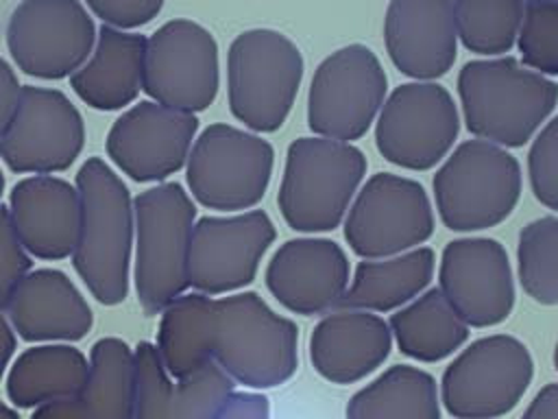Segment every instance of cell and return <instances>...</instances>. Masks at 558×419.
<instances>
[{"instance_id": "45", "label": "cell", "mask_w": 558, "mask_h": 419, "mask_svg": "<svg viewBox=\"0 0 558 419\" xmlns=\"http://www.w3.org/2000/svg\"><path fill=\"white\" fill-rule=\"evenodd\" d=\"M554 367L558 371V343H556V349H554Z\"/></svg>"}, {"instance_id": "37", "label": "cell", "mask_w": 558, "mask_h": 419, "mask_svg": "<svg viewBox=\"0 0 558 419\" xmlns=\"http://www.w3.org/2000/svg\"><path fill=\"white\" fill-rule=\"evenodd\" d=\"M31 258L13 227L9 207L0 203V310L7 308L20 282L31 273Z\"/></svg>"}, {"instance_id": "29", "label": "cell", "mask_w": 558, "mask_h": 419, "mask_svg": "<svg viewBox=\"0 0 558 419\" xmlns=\"http://www.w3.org/2000/svg\"><path fill=\"white\" fill-rule=\"evenodd\" d=\"M211 297L205 292H183L161 310L157 327V354L170 373L181 380L211 360L209 349Z\"/></svg>"}, {"instance_id": "32", "label": "cell", "mask_w": 558, "mask_h": 419, "mask_svg": "<svg viewBox=\"0 0 558 419\" xmlns=\"http://www.w3.org/2000/svg\"><path fill=\"white\" fill-rule=\"evenodd\" d=\"M519 282L543 306L558 303V216L527 223L517 244Z\"/></svg>"}, {"instance_id": "34", "label": "cell", "mask_w": 558, "mask_h": 419, "mask_svg": "<svg viewBox=\"0 0 558 419\" xmlns=\"http://www.w3.org/2000/svg\"><path fill=\"white\" fill-rule=\"evenodd\" d=\"M523 65L558 76V2H527L517 37Z\"/></svg>"}, {"instance_id": "46", "label": "cell", "mask_w": 558, "mask_h": 419, "mask_svg": "<svg viewBox=\"0 0 558 419\" xmlns=\"http://www.w3.org/2000/svg\"><path fill=\"white\" fill-rule=\"evenodd\" d=\"M2 192H4V175L0 170V199H2Z\"/></svg>"}, {"instance_id": "2", "label": "cell", "mask_w": 558, "mask_h": 419, "mask_svg": "<svg viewBox=\"0 0 558 419\" xmlns=\"http://www.w3.org/2000/svg\"><path fill=\"white\" fill-rule=\"evenodd\" d=\"M466 129L504 148L527 144L558 103V85L514 57L473 59L458 74Z\"/></svg>"}, {"instance_id": "8", "label": "cell", "mask_w": 558, "mask_h": 419, "mask_svg": "<svg viewBox=\"0 0 558 419\" xmlns=\"http://www.w3.org/2000/svg\"><path fill=\"white\" fill-rule=\"evenodd\" d=\"M275 151L257 133L227 122L209 124L194 140L185 179L192 196L218 212L255 207L270 183Z\"/></svg>"}, {"instance_id": "35", "label": "cell", "mask_w": 558, "mask_h": 419, "mask_svg": "<svg viewBox=\"0 0 558 419\" xmlns=\"http://www.w3.org/2000/svg\"><path fill=\"white\" fill-rule=\"evenodd\" d=\"M135 404L131 419H170L174 378L166 371L157 347L140 343L135 347Z\"/></svg>"}, {"instance_id": "30", "label": "cell", "mask_w": 558, "mask_h": 419, "mask_svg": "<svg viewBox=\"0 0 558 419\" xmlns=\"http://www.w3.org/2000/svg\"><path fill=\"white\" fill-rule=\"evenodd\" d=\"M135 349L107 336L92 345L89 371L78 393L89 419H131L135 404Z\"/></svg>"}, {"instance_id": "20", "label": "cell", "mask_w": 558, "mask_h": 419, "mask_svg": "<svg viewBox=\"0 0 558 419\" xmlns=\"http://www.w3.org/2000/svg\"><path fill=\"white\" fill-rule=\"evenodd\" d=\"M384 41L401 74L414 81L447 74L458 55L453 0H390Z\"/></svg>"}, {"instance_id": "17", "label": "cell", "mask_w": 558, "mask_h": 419, "mask_svg": "<svg viewBox=\"0 0 558 419\" xmlns=\"http://www.w3.org/2000/svg\"><path fill=\"white\" fill-rule=\"evenodd\" d=\"M196 131V113L140 100L111 124L107 155L133 181L159 183L187 164Z\"/></svg>"}, {"instance_id": "44", "label": "cell", "mask_w": 558, "mask_h": 419, "mask_svg": "<svg viewBox=\"0 0 558 419\" xmlns=\"http://www.w3.org/2000/svg\"><path fill=\"white\" fill-rule=\"evenodd\" d=\"M0 419H20V417H17V412L11 406L0 402Z\"/></svg>"}, {"instance_id": "21", "label": "cell", "mask_w": 558, "mask_h": 419, "mask_svg": "<svg viewBox=\"0 0 558 419\" xmlns=\"http://www.w3.org/2000/svg\"><path fill=\"white\" fill-rule=\"evenodd\" d=\"M7 207L31 255L39 260L72 258L81 231L76 185L54 175H31L11 188Z\"/></svg>"}, {"instance_id": "16", "label": "cell", "mask_w": 558, "mask_h": 419, "mask_svg": "<svg viewBox=\"0 0 558 419\" xmlns=\"http://www.w3.org/2000/svg\"><path fill=\"white\" fill-rule=\"evenodd\" d=\"M275 238V225L262 210L198 218L190 242V286L209 297L248 286Z\"/></svg>"}, {"instance_id": "38", "label": "cell", "mask_w": 558, "mask_h": 419, "mask_svg": "<svg viewBox=\"0 0 558 419\" xmlns=\"http://www.w3.org/2000/svg\"><path fill=\"white\" fill-rule=\"evenodd\" d=\"M102 24L131 31L148 24L163 9V0H85Z\"/></svg>"}, {"instance_id": "18", "label": "cell", "mask_w": 558, "mask_h": 419, "mask_svg": "<svg viewBox=\"0 0 558 419\" xmlns=\"http://www.w3.org/2000/svg\"><path fill=\"white\" fill-rule=\"evenodd\" d=\"M438 288L469 327L506 321L517 297L508 253L493 238L447 242L440 255Z\"/></svg>"}, {"instance_id": "43", "label": "cell", "mask_w": 558, "mask_h": 419, "mask_svg": "<svg viewBox=\"0 0 558 419\" xmlns=\"http://www.w3.org/2000/svg\"><path fill=\"white\" fill-rule=\"evenodd\" d=\"M2 312H4V310H0V380H2V375H4V371H7V367H9V362H11V358H13V354H15V345H17V340H15V330H13L11 321H9Z\"/></svg>"}, {"instance_id": "42", "label": "cell", "mask_w": 558, "mask_h": 419, "mask_svg": "<svg viewBox=\"0 0 558 419\" xmlns=\"http://www.w3.org/2000/svg\"><path fill=\"white\" fill-rule=\"evenodd\" d=\"M521 419H558V384L543 386Z\"/></svg>"}, {"instance_id": "1", "label": "cell", "mask_w": 558, "mask_h": 419, "mask_svg": "<svg viewBox=\"0 0 558 419\" xmlns=\"http://www.w3.org/2000/svg\"><path fill=\"white\" fill-rule=\"evenodd\" d=\"M81 231L72 264L92 297L118 306L129 295L135 247V207L126 183L100 157H89L74 181Z\"/></svg>"}, {"instance_id": "11", "label": "cell", "mask_w": 558, "mask_h": 419, "mask_svg": "<svg viewBox=\"0 0 558 419\" xmlns=\"http://www.w3.org/2000/svg\"><path fill=\"white\" fill-rule=\"evenodd\" d=\"M432 234L434 210L425 188L392 172L366 179L344 216V238L364 260L405 253Z\"/></svg>"}, {"instance_id": "26", "label": "cell", "mask_w": 558, "mask_h": 419, "mask_svg": "<svg viewBox=\"0 0 558 419\" xmlns=\"http://www.w3.org/2000/svg\"><path fill=\"white\" fill-rule=\"evenodd\" d=\"M87 371L85 354L68 343L35 345L15 358L7 375V395L17 408L74 397L83 391Z\"/></svg>"}, {"instance_id": "39", "label": "cell", "mask_w": 558, "mask_h": 419, "mask_svg": "<svg viewBox=\"0 0 558 419\" xmlns=\"http://www.w3.org/2000/svg\"><path fill=\"white\" fill-rule=\"evenodd\" d=\"M214 419H270V404L262 393L233 391Z\"/></svg>"}, {"instance_id": "24", "label": "cell", "mask_w": 558, "mask_h": 419, "mask_svg": "<svg viewBox=\"0 0 558 419\" xmlns=\"http://www.w3.org/2000/svg\"><path fill=\"white\" fill-rule=\"evenodd\" d=\"M146 37L102 24L92 55L70 76L76 96L98 111L131 105L144 85Z\"/></svg>"}, {"instance_id": "28", "label": "cell", "mask_w": 558, "mask_h": 419, "mask_svg": "<svg viewBox=\"0 0 558 419\" xmlns=\"http://www.w3.org/2000/svg\"><path fill=\"white\" fill-rule=\"evenodd\" d=\"M347 419H440L436 380L418 367L395 364L349 399Z\"/></svg>"}, {"instance_id": "31", "label": "cell", "mask_w": 558, "mask_h": 419, "mask_svg": "<svg viewBox=\"0 0 558 419\" xmlns=\"http://www.w3.org/2000/svg\"><path fill=\"white\" fill-rule=\"evenodd\" d=\"M523 11V0H453L458 39L475 55L499 57L517 44Z\"/></svg>"}, {"instance_id": "10", "label": "cell", "mask_w": 558, "mask_h": 419, "mask_svg": "<svg viewBox=\"0 0 558 419\" xmlns=\"http://www.w3.org/2000/svg\"><path fill=\"white\" fill-rule=\"evenodd\" d=\"M388 76L364 44H349L325 57L307 92V127L314 135L353 142L377 120Z\"/></svg>"}, {"instance_id": "40", "label": "cell", "mask_w": 558, "mask_h": 419, "mask_svg": "<svg viewBox=\"0 0 558 419\" xmlns=\"http://www.w3.org/2000/svg\"><path fill=\"white\" fill-rule=\"evenodd\" d=\"M20 92H22V85L17 83L15 70L11 68L9 61H4L0 57V137L7 131V127L15 113Z\"/></svg>"}, {"instance_id": "33", "label": "cell", "mask_w": 558, "mask_h": 419, "mask_svg": "<svg viewBox=\"0 0 558 419\" xmlns=\"http://www.w3.org/2000/svg\"><path fill=\"white\" fill-rule=\"evenodd\" d=\"M233 391L235 382L216 362H207L192 375L174 380L170 419H214Z\"/></svg>"}, {"instance_id": "23", "label": "cell", "mask_w": 558, "mask_h": 419, "mask_svg": "<svg viewBox=\"0 0 558 419\" xmlns=\"http://www.w3.org/2000/svg\"><path fill=\"white\" fill-rule=\"evenodd\" d=\"M390 347L392 332L381 316L342 308L316 323L310 336V360L331 384H353L384 364Z\"/></svg>"}, {"instance_id": "41", "label": "cell", "mask_w": 558, "mask_h": 419, "mask_svg": "<svg viewBox=\"0 0 558 419\" xmlns=\"http://www.w3.org/2000/svg\"><path fill=\"white\" fill-rule=\"evenodd\" d=\"M31 419H89V415L81 397L74 395V397H63V399H54L37 406Z\"/></svg>"}, {"instance_id": "7", "label": "cell", "mask_w": 558, "mask_h": 419, "mask_svg": "<svg viewBox=\"0 0 558 419\" xmlns=\"http://www.w3.org/2000/svg\"><path fill=\"white\" fill-rule=\"evenodd\" d=\"M521 196V166L504 146L462 142L434 175V199L451 231H482L506 220Z\"/></svg>"}, {"instance_id": "25", "label": "cell", "mask_w": 558, "mask_h": 419, "mask_svg": "<svg viewBox=\"0 0 558 419\" xmlns=\"http://www.w3.org/2000/svg\"><path fill=\"white\" fill-rule=\"evenodd\" d=\"M436 255L429 247H416L390 258L364 260L355 266L351 286L338 308L390 312L416 299L432 282Z\"/></svg>"}, {"instance_id": "9", "label": "cell", "mask_w": 558, "mask_h": 419, "mask_svg": "<svg viewBox=\"0 0 558 419\" xmlns=\"http://www.w3.org/2000/svg\"><path fill=\"white\" fill-rule=\"evenodd\" d=\"M532 375V356L519 338L484 336L445 369L440 402L456 419H497L521 402Z\"/></svg>"}, {"instance_id": "19", "label": "cell", "mask_w": 558, "mask_h": 419, "mask_svg": "<svg viewBox=\"0 0 558 419\" xmlns=\"http://www.w3.org/2000/svg\"><path fill=\"white\" fill-rule=\"evenodd\" d=\"M266 286L294 314H327L340 306L349 288L347 253L327 238L288 240L266 266Z\"/></svg>"}, {"instance_id": "14", "label": "cell", "mask_w": 558, "mask_h": 419, "mask_svg": "<svg viewBox=\"0 0 558 419\" xmlns=\"http://www.w3.org/2000/svg\"><path fill=\"white\" fill-rule=\"evenodd\" d=\"M218 87V44L205 26L179 17L146 39L142 89L150 100L198 113L216 100Z\"/></svg>"}, {"instance_id": "6", "label": "cell", "mask_w": 558, "mask_h": 419, "mask_svg": "<svg viewBox=\"0 0 558 419\" xmlns=\"http://www.w3.org/2000/svg\"><path fill=\"white\" fill-rule=\"evenodd\" d=\"M303 68L299 46L283 33H240L227 52V98L233 118L253 133L281 129L296 100Z\"/></svg>"}, {"instance_id": "4", "label": "cell", "mask_w": 558, "mask_h": 419, "mask_svg": "<svg viewBox=\"0 0 558 419\" xmlns=\"http://www.w3.org/2000/svg\"><path fill=\"white\" fill-rule=\"evenodd\" d=\"M137 301L148 316L161 314L190 286L187 260L196 205L177 181L157 183L133 199Z\"/></svg>"}, {"instance_id": "3", "label": "cell", "mask_w": 558, "mask_h": 419, "mask_svg": "<svg viewBox=\"0 0 558 419\" xmlns=\"http://www.w3.org/2000/svg\"><path fill=\"white\" fill-rule=\"evenodd\" d=\"M211 360L238 384L272 388L299 367V327L257 292L211 297Z\"/></svg>"}, {"instance_id": "36", "label": "cell", "mask_w": 558, "mask_h": 419, "mask_svg": "<svg viewBox=\"0 0 558 419\" xmlns=\"http://www.w3.org/2000/svg\"><path fill=\"white\" fill-rule=\"evenodd\" d=\"M527 175L536 201L558 212V116L534 137L527 153Z\"/></svg>"}, {"instance_id": "5", "label": "cell", "mask_w": 558, "mask_h": 419, "mask_svg": "<svg viewBox=\"0 0 558 419\" xmlns=\"http://www.w3.org/2000/svg\"><path fill=\"white\" fill-rule=\"evenodd\" d=\"M366 175V157L351 142L320 135L288 146L279 185L283 220L303 234L331 231L347 216Z\"/></svg>"}, {"instance_id": "12", "label": "cell", "mask_w": 558, "mask_h": 419, "mask_svg": "<svg viewBox=\"0 0 558 419\" xmlns=\"http://www.w3.org/2000/svg\"><path fill=\"white\" fill-rule=\"evenodd\" d=\"M377 151L395 166L429 170L447 157L460 116L451 94L434 81H412L395 87L375 120Z\"/></svg>"}, {"instance_id": "13", "label": "cell", "mask_w": 558, "mask_h": 419, "mask_svg": "<svg viewBox=\"0 0 558 419\" xmlns=\"http://www.w3.org/2000/svg\"><path fill=\"white\" fill-rule=\"evenodd\" d=\"M96 26L81 0H22L7 24V48L28 76H72L92 55Z\"/></svg>"}, {"instance_id": "27", "label": "cell", "mask_w": 558, "mask_h": 419, "mask_svg": "<svg viewBox=\"0 0 558 419\" xmlns=\"http://www.w3.org/2000/svg\"><path fill=\"white\" fill-rule=\"evenodd\" d=\"M388 325L401 354L418 362H438L460 349L469 338V325L445 299L440 288H432L401 306Z\"/></svg>"}, {"instance_id": "47", "label": "cell", "mask_w": 558, "mask_h": 419, "mask_svg": "<svg viewBox=\"0 0 558 419\" xmlns=\"http://www.w3.org/2000/svg\"><path fill=\"white\" fill-rule=\"evenodd\" d=\"M530 2H558V0H530Z\"/></svg>"}, {"instance_id": "15", "label": "cell", "mask_w": 558, "mask_h": 419, "mask_svg": "<svg viewBox=\"0 0 558 419\" xmlns=\"http://www.w3.org/2000/svg\"><path fill=\"white\" fill-rule=\"evenodd\" d=\"M85 144V122L59 89L22 85L15 113L0 137V159L20 175L68 170Z\"/></svg>"}, {"instance_id": "22", "label": "cell", "mask_w": 558, "mask_h": 419, "mask_svg": "<svg viewBox=\"0 0 558 419\" xmlns=\"http://www.w3.org/2000/svg\"><path fill=\"white\" fill-rule=\"evenodd\" d=\"M4 312L17 336L28 343H74L85 338L94 325L83 292L59 268L31 271Z\"/></svg>"}]
</instances>
